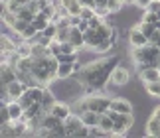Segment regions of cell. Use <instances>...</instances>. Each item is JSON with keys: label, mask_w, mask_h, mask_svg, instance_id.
I'll return each instance as SVG.
<instances>
[{"label": "cell", "mask_w": 160, "mask_h": 138, "mask_svg": "<svg viewBox=\"0 0 160 138\" xmlns=\"http://www.w3.org/2000/svg\"><path fill=\"white\" fill-rule=\"evenodd\" d=\"M160 20L158 14H154V12H148V10H144V14H142V22H148V24H156Z\"/></svg>", "instance_id": "33"}, {"label": "cell", "mask_w": 160, "mask_h": 138, "mask_svg": "<svg viewBox=\"0 0 160 138\" xmlns=\"http://www.w3.org/2000/svg\"><path fill=\"white\" fill-rule=\"evenodd\" d=\"M111 109H115L119 112H134L132 103L127 101V99H121V97H113V99H111Z\"/></svg>", "instance_id": "12"}, {"label": "cell", "mask_w": 160, "mask_h": 138, "mask_svg": "<svg viewBox=\"0 0 160 138\" xmlns=\"http://www.w3.org/2000/svg\"><path fill=\"white\" fill-rule=\"evenodd\" d=\"M16 79H18V73H16L14 65H10V63L0 65V85H10Z\"/></svg>", "instance_id": "10"}, {"label": "cell", "mask_w": 160, "mask_h": 138, "mask_svg": "<svg viewBox=\"0 0 160 138\" xmlns=\"http://www.w3.org/2000/svg\"><path fill=\"white\" fill-rule=\"evenodd\" d=\"M131 57L134 61V65L138 69L146 67V65H158V57H160V47L146 43L142 47H132L131 49Z\"/></svg>", "instance_id": "4"}, {"label": "cell", "mask_w": 160, "mask_h": 138, "mask_svg": "<svg viewBox=\"0 0 160 138\" xmlns=\"http://www.w3.org/2000/svg\"><path fill=\"white\" fill-rule=\"evenodd\" d=\"M122 0H109V4H107V8L111 10V14H117V12H121V8H122Z\"/></svg>", "instance_id": "29"}, {"label": "cell", "mask_w": 160, "mask_h": 138, "mask_svg": "<svg viewBox=\"0 0 160 138\" xmlns=\"http://www.w3.org/2000/svg\"><path fill=\"white\" fill-rule=\"evenodd\" d=\"M42 34H44L46 37H52V40H53V37L58 36V24H55V22H50V24H48V28H46Z\"/></svg>", "instance_id": "27"}, {"label": "cell", "mask_w": 160, "mask_h": 138, "mask_svg": "<svg viewBox=\"0 0 160 138\" xmlns=\"http://www.w3.org/2000/svg\"><path fill=\"white\" fill-rule=\"evenodd\" d=\"M48 47H50V53L53 55V57H59V55H61V42L58 40V37H53Z\"/></svg>", "instance_id": "24"}, {"label": "cell", "mask_w": 160, "mask_h": 138, "mask_svg": "<svg viewBox=\"0 0 160 138\" xmlns=\"http://www.w3.org/2000/svg\"><path fill=\"white\" fill-rule=\"evenodd\" d=\"M0 46H2V52H6V53H14L16 49H18V42L10 40L8 34L2 32V36H0Z\"/></svg>", "instance_id": "15"}, {"label": "cell", "mask_w": 160, "mask_h": 138, "mask_svg": "<svg viewBox=\"0 0 160 138\" xmlns=\"http://www.w3.org/2000/svg\"><path fill=\"white\" fill-rule=\"evenodd\" d=\"M58 103L55 101V95L46 87V93H44V99H42V109H44V112H52V106Z\"/></svg>", "instance_id": "18"}, {"label": "cell", "mask_w": 160, "mask_h": 138, "mask_svg": "<svg viewBox=\"0 0 160 138\" xmlns=\"http://www.w3.org/2000/svg\"><path fill=\"white\" fill-rule=\"evenodd\" d=\"M83 18V20H93V18L97 16V12H95V8H89V6H83V10H81V14H79Z\"/></svg>", "instance_id": "28"}, {"label": "cell", "mask_w": 160, "mask_h": 138, "mask_svg": "<svg viewBox=\"0 0 160 138\" xmlns=\"http://www.w3.org/2000/svg\"><path fill=\"white\" fill-rule=\"evenodd\" d=\"M128 81H131V71H128L127 67H122V65H117L113 69V73H111L109 83L113 87H122V85H127Z\"/></svg>", "instance_id": "6"}, {"label": "cell", "mask_w": 160, "mask_h": 138, "mask_svg": "<svg viewBox=\"0 0 160 138\" xmlns=\"http://www.w3.org/2000/svg\"><path fill=\"white\" fill-rule=\"evenodd\" d=\"M128 43H131L132 47H142V46L148 43V36H146L138 26H132L128 30Z\"/></svg>", "instance_id": "7"}, {"label": "cell", "mask_w": 160, "mask_h": 138, "mask_svg": "<svg viewBox=\"0 0 160 138\" xmlns=\"http://www.w3.org/2000/svg\"><path fill=\"white\" fill-rule=\"evenodd\" d=\"M150 4V0H134V6H138V8L146 10V6Z\"/></svg>", "instance_id": "35"}, {"label": "cell", "mask_w": 160, "mask_h": 138, "mask_svg": "<svg viewBox=\"0 0 160 138\" xmlns=\"http://www.w3.org/2000/svg\"><path fill=\"white\" fill-rule=\"evenodd\" d=\"M138 28L142 30V32H144L146 36H148V40H150V36L154 34V30H156L154 24H148V22H140V24H138Z\"/></svg>", "instance_id": "30"}, {"label": "cell", "mask_w": 160, "mask_h": 138, "mask_svg": "<svg viewBox=\"0 0 160 138\" xmlns=\"http://www.w3.org/2000/svg\"><path fill=\"white\" fill-rule=\"evenodd\" d=\"M16 16H18V18H22V20H28V22H32L34 18H36V14L28 8V6H22V8L16 12Z\"/></svg>", "instance_id": "23"}, {"label": "cell", "mask_w": 160, "mask_h": 138, "mask_svg": "<svg viewBox=\"0 0 160 138\" xmlns=\"http://www.w3.org/2000/svg\"><path fill=\"white\" fill-rule=\"evenodd\" d=\"M146 136H154V138H160V118L150 115L146 118Z\"/></svg>", "instance_id": "13"}, {"label": "cell", "mask_w": 160, "mask_h": 138, "mask_svg": "<svg viewBox=\"0 0 160 138\" xmlns=\"http://www.w3.org/2000/svg\"><path fill=\"white\" fill-rule=\"evenodd\" d=\"M18 103H20L22 106H24V111H26V109H30V106H32L36 101H34V99H32V95H30V93L26 91V93H24V95H20V99H18Z\"/></svg>", "instance_id": "26"}, {"label": "cell", "mask_w": 160, "mask_h": 138, "mask_svg": "<svg viewBox=\"0 0 160 138\" xmlns=\"http://www.w3.org/2000/svg\"><path fill=\"white\" fill-rule=\"evenodd\" d=\"M138 77L142 83H152V81H160V67L158 65H146L138 69Z\"/></svg>", "instance_id": "8"}, {"label": "cell", "mask_w": 160, "mask_h": 138, "mask_svg": "<svg viewBox=\"0 0 160 138\" xmlns=\"http://www.w3.org/2000/svg\"><path fill=\"white\" fill-rule=\"evenodd\" d=\"M79 2H81V6H89V8H95V0H79Z\"/></svg>", "instance_id": "36"}, {"label": "cell", "mask_w": 160, "mask_h": 138, "mask_svg": "<svg viewBox=\"0 0 160 138\" xmlns=\"http://www.w3.org/2000/svg\"><path fill=\"white\" fill-rule=\"evenodd\" d=\"M63 124H65V130H67V136H73V134H75V132H77V130H79V128H81V126H83V121H81V115H79V112H77V115H75V112H71V115H69V116H67V118H65V121H63Z\"/></svg>", "instance_id": "9"}, {"label": "cell", "mask_w": 160, "mask_h": 138, "mask_svg": "<svg viewBox=\"0 0 160 138\" xmlns=\"http://www.w3.org/2000/svg\"><path fill=\"white\" fill-rule=\"evenodd\" d=\"M81 115V121L83 124H87V126H95V124H99V112H95V111H83V112H79Z\"/></svg>", "instance_id": "16"}, {"label": "cell", "mask_w": 160, "mask_h": 138, "mask_svg": "<svg viewBox=\"0 0 160 138\" xmlns=\"http://www.w3.org/2000/svg\"><path fill=\"white\" fill-rule=\"evenodd\" d=\"M52 115H53V116H58L59 121H65V118L71 115V106L67 105V103L58 101V103H55V105L52 106Z\"/></svg>", "instance_id": "14"}, {"label": "cell", "mask_w": 160, "mask_h": 138, "mask_svg": "<svg viewBox=\"0 0 160 138\" xmlns=\"http://www.w3.org/2000/svg\"><path fill=\"white\" fill-rule=\"evenodd\" d=\"M125 2H127V4H134V0H125Z\"/></svg>", "instance_id": "38"}, {"label": "cell", "mask_w": 160, "mask_h": 138, "mask_svg": "<svg viewBox=\"0 0 160 138\" xmlns=\"http://www.w3.org/2000/svg\"><path fill=\"white\" fill-rule=\"evenodd\" d=\"M113 47H115L113 40H111V37H107V40H103V42H99V43H97V46L93 47V52H95L97 55H107V53H109Z\"/></svg>", "instance_id": "17"}, {"label": "cell", "mask_w": 160, "mask_h": 138, "mask_svg": "<svg viewBox=\"0 0 160 138\" xmlns=\"http://www.w3.org/2000/svg\"><path fill=\"white\" fill-rule=\"evenodd\" d=\"M111 99L113 97H107L103 95V93H95V95H83L81 99H77L75 103V109L77 112H83V111H95L103 115V112H107L111 109Z\"/></svg>", "instance_id": "3"}, {"label": "cell", "mask_w": 160, "mask_h": 138, "mask_svg": "<svg viewBox=\"0 0 160 138\" xmlns=\"http://www.w3.org/2000/svg\"><path fill=\"white\" fill-rule=\"evenodd\" d=\"M58 67H59V59L53 55L48 57H34V65H32V77L38 81L40 85H46L50 81L58 79Z\"/></svg>", "instance_id": "2"}, {"label": "cell", "mask_w": 160, "mask_h": 138, "mask_svg": "<svg viewBox=\"0 0 160 138\" xmlns=\"http://www.w3.org/2000/svg\"><path fill=\"white\" fill-rule=\"evenodd\" d=\"M77 53H61L58 59H59V63H77V61H79V55Z\"/></svg>", "instance_id": "25"}, {"label": "cell", "mask_w": 160, "mask_h": 138, "mask_svg": "<svg viewBox=\"0 0 160 138\" xmlns=\"http://www.w3.org/2000/svg\"><path fill=\"white\" fill-rule=\"evenodd\" d=\"M50 53V47L44 46V43H32V57H48Z\"/></svg>", "instance_id": "20"}, {"label": "cell", "mask_w": 160, "mask_h": 138, "mask_svg": "<svg viewBox=\"0 0 160 138\" xmlns=\"http://www.w3.org/2000/svg\"><path fill=\"white\" fill-rule=\"evenodd\" d=\"M154 26H156V30H160V20H158V22L154 24Z\"/></svg>", "instance_id": "37"}, {"label": "cell", "mask_w": 160, "mask_h": 138, "mask_svg": "<svg viewBox=\"0 0 160 138\" xmlns=\"http://www.w3.org/2000/svg\"><path fill=\"white\" fill-rule=\"evenodd\" d=\"M148 43H152V46H158V47H160V30H154V34L150 36Z\"/></svg>", "instance_id": "34"}, {"label": "cell", "mask_w": 160, "mask_h": 138, "mask_svg": "<svg viewBox=\"0 0 160 138\" xmlns=\"http://www.w3.org/2000/svg\"><path fill=\"white\" fill-rule=\"evenodd\" d=\"M77 71H79L77 63H59V67H58V81L69 79L71 75H75Z\"/></svg>", "instance_id": "11"}, {"label": "cell", "mask_w": 160, "mask_h": 138, "mask_svg": "<svg viewBox=\"0 0 160 138\" xmlns=\"http://www.w3.org/2000/svg\"><path fill=\"white\" fill-rule=\"evenodd\" d=\"M99 126L105 130V132H109V134H113V128H115V121L111 118L107 112H103V115L99 116Z\"/></svg>", "instance_id": "19"}, {"label": "cell", "mask_w": 160, "mask_h": 138, "mask_svg": "<svg viewBox=\"0 0 160 138\" xmlns=\"http://www.w3.org/2000/svg\"><path fill=\"white\" fill-rule=\"evenodd\" d=\"M117 65H119V55H99L97 59L79 67L77 81L81 87H93L97 91H103L111 81V73Z\"/></svg>", "instance_id": "1"}, {"label": "cell", "mask_w": 160, "mask_h": 138, "mask_svg": "<svg viewBox=\"0 0 160 138\" xmlns=\"http://www.w3.org/2000/svg\"><path fill=\"white\" fill-rule=\"evenodd\" d=\"M69 32H71V26L69 28H59L58 26V36H55V37H58L59 42H67V40H69Z\"/></svg>", "instance_id": "31"}, {"label": "cell", "mask_w": 160, "mask_h": 138, "mask_svg": "<svg viewBox=\"0 0 160 138\" xmlns=\"http://www.w3.org/2000/svg\"><path fill=\"white\" fill-rule=\"evenodd\" d=\"M107 115L115 121V128H113V136H125L131 126L134 124V115L132 112H119L115 109H109Z\"/></svg>", "instance_id": "5"}, {"label": "cell", "mask_w": 160, "mask_h": 138, "mask_svg": "<svg viewBox=\"0 0 160 138\" xmlns=\"http://www.w3.org/2000/svg\"><path fill=\"white\" fill-rule=\"evenodd\" d=\"M79 49L73 46V43L67 40V42H61V53H77Z\"/></svg>", "instance_id": "32"}, {"label": "cell", "mask_w": 160, "mask_h": 138, "mask_svg": "<svg viewBox=\"0 0 160 138\" xmlns=\"http://www.w3.org/2000/svg\"><path fill=\"white\" fill-rule=\"evenodd\" d=\"M146 95L148 97H156L160 99V81H152V83H144Z\"/></svg>", "instance_id": "22"}, {"label": "cell", "mask_w": 160, "mask_h": 138, "mask_svg": "<svg viewBox=\"0 0 160 138\" xmlns=\"http://www.w3.org/2000/svg\"><path fill=\"white\" fill-rule=\"evenodd\" d=\"M30 24H32V22H28V20H22V18H16V22L12 24V32H14L18 37H20V36L24 34V30H26V28L30 26Z\"/></svg>", "instance_id": "21"}]
</instances>
